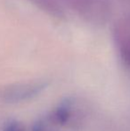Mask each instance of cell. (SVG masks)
Listing matches in <instances>:
<instances>
[{"label":"cell","instance_id":"1","mask_svg":"<svg viewBox=\"0 0 130 131\" xmlns=\"http://www.w3.org/2000/svg\"><path fill=\"white\" fill-rule=\"evenodd\" d=\"M71 9L85 20L103 23L111 12V0H64Z\"/></svg>","mask_w":130,"mask_h":131},{"label":"cell","instance_id":"2","mask_svg":"<svg viewBox=\"0 0 130 131\" xmlns=\"http://www.w3.org/2000/svg\"><path fill=\"white\" fill-rule=\"evenodd\" d=\"M45 82H32L7 86L0 91V100L7 104L26 101L40 94L46 86Z\"/></svg>","mask_w":130,"mask_h":131},{"label":"cell","instance_id":"3","mask_svg":"<svg viewBox=\"0 0 130 131\" xmlns=\"http://www.w3.org/2000/svg\"><path fill=\"white\" fill-rule=\"evenodd\" d=\"M113 38L123 62L130 67V17H123L116 21Z\"/></svg>","mask_w":130,"mask_h":131},{"label":"cell","instance_id":"4","mask_svg":"<svg viewBox=\"0 0 130 131\" xmlns=\"http://www.w3.org/2000/svg\"><path fill=\"white\" fill-rule=\"evenodd\" d=\"M71 114V104L69 100L62 103L54 112V119L60 124H64L69 119Z\"/></svg>","mask_w":130,"mask_h":131},{"label":"cell","instance_id":"5","mask_svg":"<svg viewBox=\"0 0 130 131\" xmlns=\"http://www.w3.org/2000/svg\"><path fill=\"white\" fill-rule=\"evenodd\" d=\"M2 131H24L21 124L15 121H10L4 126Z\"/></svg>","mask_w":130,"mask_h":131}]
</instances>
